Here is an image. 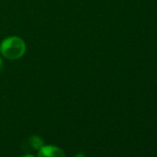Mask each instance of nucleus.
<instances>
[{
    "mask_svg": "<svg viewBox=\"0 0 157 157\" xmlns=\"http://www.w3.org/2000/svg\"><path fill=\"white\" fill-rule=\"evenodd\" d=\"M26 52L25 42L18 36H10L0 44V53L6 58L17 60Z\"/></svg>",
    "mask_w": 157,
    "mask_h": 157,
    "instance_id": "obj_1",
    "label": "nucleus"
},
{
    "mask_svg": "<svg viewBox=\"0 0 157 157\" xmlns=\"http://www.w3.org/2000/svg\"><path fill=\"white\" fill-rule=\"evenodd\" d=\"M37 157H66L65 152L54 145H44L38 151Z\"/></svg>",
    "mask_w": 157,
    "mask_h": 157,
    "instance_id": "obj_2",
    "label": "nucleus"
},
{
    "mask_svg": "<svg viewBox=\"0 0 157 157\" xmlns=\"http://www.w3.org/2000/svg\"><path fill=\"white\" fill-rule=\"evenodd\" d=\"M27 143L29 145V148H31L34 151H39L44 145V140L40 136H37V135H33V136L30 137Z\"/></svg>",
    "mask_w": 157,
    "mask_h": 157,
    "instance_id": "obj_3",
    "label": "nucleus"
},
{
    "mask_svg": "<svg viewBox=\"0 0 157 157\" xmlns=\"http://www.w3.org/2000/svg\"><path fill=\"white\" fill-rule=\"evenodd\" d=\"M2 70H3V61H2L1 57H0V74H1Z\"/></svg>",
    "mask_w": 157,
    "mask_h": 157,
    "instance_id": "obj_4",
    "label": "nucleus"
},
{
    "mask_svg": "<svg viewBox=\"0 0 157 157\" xmlns=\"http://www.w3.org/2000/svg\"><path fill=\"white\" fill-rule=\"evenodd\" d=\"M74 157H86V156H85V154L82 153V152H78V153H77Z\"/></svg>",
    "mask_w": 157,
    "mask_h": 157,
    "instance_id": "obj_5",
    "label": "nucleus"
},
{
    "mask_svg": "<svg viewBox=\"0 0 157 157\" xmlns=\"http://www.w3.org/2000/svg\"><path fill=\"white\" fill-rule=\"evenodd\" d=\"M21 157H34V156L32 155V154H25V155H23V156H21Z\"/></svg>",
    "mask_w": 157,
    "mask_h": 157,
    "instance_id": "obj_6",
    "label": "nucleus"
}]
</instances>
